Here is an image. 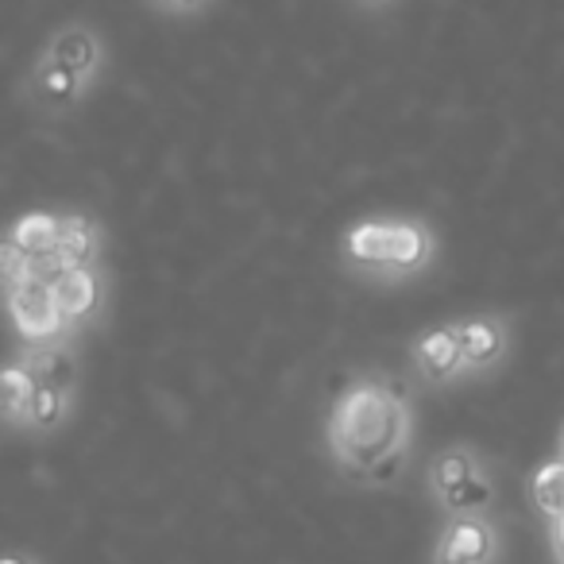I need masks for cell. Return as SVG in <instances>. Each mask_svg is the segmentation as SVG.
Instances as JSON below:
<instances>
[{
    "instance_id": "cell-3",
    "label": "cell",
    "mask_w": 564,
    "mask_h": 564,
    "mask_svg": "<svg viewBox=\"0 0 564 564\" xmlns=\"http://www.w3.org/2000/svg\"><path fill=\"white\" fill-rule=\"evenodd\" d=\"M499 561V530L487 514H456L445 522L433 564H495Z\"/></svg>"
},
{
    "instance_id": "cell-2",
    "label": "cell",
    "mask_w": 564,
    "mask_h": 564,
    "mask_svg": "<svg viewBox=\"0 0 564 564\" xmlns=\"http://www.w3.org/2000/svg\"><path fill=\"white\" fill-rule=\"evenodd\" d=\"M433 228L417 217H379L360 220L345 232V251L340 256L352 267L383 279H406L433 263Z\"/></svg>"
},
{
    "instance_id": "cell-6",
    "label": "cell",
    "mask_w": 564,
    "mask_h": 564,
    "mask_svg": "<svg viewBox=\"0 0 564 564\" xmlns=\"http://www.w3.org/2000/svg\"><path fill=\"white\" fill-rule=\"evenodd\" d=\"M101 256V228L97 220L82 217V213H70L66 217V228H63V240L51 256L35 259V279L40 282H55L58 274L74 271V267H89L97 263Z\"/></svg>"
},
{
    "instance_id": "cell-4",
    "label": "cell",
    "mask_w": 564,
    "mask_h": 564,
    "mask_svg": "<svg viewBox=\"0 0 564 564\" xmlns=\"http://www.w3.org/2000/svg\"><path fill=\"white\" fill-rule=\"evenodd\" d=\"M9 314H12V325H17L20 340H24V345H32V348L66 337L63 314H58L55 294H51V282L32 279L28 286L12 291L9 294Z\"/></svg>"
},
{
    "instance_id": "cell-12",
    "label": "cell",
    "mask_w": 564,
    "mask_h": 564,
    "mask_svg": "<svg viewBox=\"0 0 564 564\" xmlns=\"http://www.w3.org/2000/svg\"><path fill=\"white\" fill-rule=\"evenodd\" d=\"M20 360L28 364V371H32L40 383L58 387V391H74V383H78V360H74V352L63 345V340L35 345L32 352H24Z\"/></svg>"
},
{
    "instance_id": "cell-22",
    "label": "cell",
    "mask_w": 564,
    "mask_h": 564,
    "mask_svg": "<svg viewBox=\"0 0 564 564\" xmlns=\"http://www.w3.org/2000/svg\"><path fill=\"white\" fill-rule=\"evenodd\" d=\"M371 4H387V0H371Z\"/></svg>"
},
{
    "instance_id": "cell-19",
    "label": "cell",
    "mask_w": 564,
    "mask_h": 564,
    "mask_svg": "<svg viewBox=\"0 0 564 564\" xmlns=\"http://www.w3.org/2000/svg\"><path fill=\"white\" fill-rule=\"evenodd\" d=\"M155 9H163V12H197L205 4V0H151Z\"/></svg>"
},
{
    "instance_id": "cell-21",
    "label": "cell",
    "mask_w": 564,
    "mask_h": 564,
    "mask_svg": "<svg viewBox=\"0 0 564 564\" xmlns=\"http://www.w3.org/2000/svg\"><path fill=\"white\" fill-rule=\"evenodd\" d=\"M0 564H35V561H28V556H4Z\"/></svg>"
},
{
    "instance_id": "cell-1",
    "label": "cell",
    "mask_w": 564,
    "mask_h": 564,
    "mask_svg": "<svg viewBox=\"0 0 564 564\" xmlns=\"http://www.w3.org/2000/svg\"><path fill=\"white\" fill-rule=\"evenodd\" d=\"M329 456L352 479H387L410 445L406 387L391 376H356L329 414Z\"/></svg>"
},
{
    "instance_id": "cell-11",
    "label": "cell",
    "mask_w": 564,
    "mask_h": 564,
    "mask_svg": "<svg viewBox=\"0 0 564 564\" xmlns=\"http://www.w3.org/2000/svg\"><path fill=\"white\" fill-rule=\"evenodd\" d=\"M63 228H66V217L63 213H51V209H32L12 225V232L4 240H12L20 251H28L32 259H43L58 248L63 240Z\"/></svg>"
},
{
    "instance_id": "cell-14",
    "label": "cell",
    "mask_w": 564,
    "mask_h": 564,
    "mask_svg": "<svg viewBox=\"0 0 564 564\" xmlns=\"http://www.w3.org/2000/svg\"><path fill=\"white\" fill-rule=\"evenodd\" d=\"M35 394H40V379H35L32 371H28L24 360H17L9 371H4V422L32 430Z\"/></svg>"
},
{
    "instance_id": "cell-7",
    "label": "cell",
    "mask_w": 564,
    "mask_h": 564,
    "mask_svg": "<svg viewBox=\"0 0 564 564\" xmlns=\"http://www.w3.org/2000/svg\"><path fill=\"white\" fill-rule=\"evenodd\" d=\"M417 371L430 383H453L464 376V340L460 325H441V329H425L410 348Z\"/></svg>"
},
{
    "instance_id": "cell-16",
    "label": "cell",
    "mask_w": 564,
    "mask_h": 564,
    "mask_svg": "<svg viewBox=\"0 0 564 564\" xmlns=\"http://www.w3.org/2000/svg\"><path fill=\"white\" fill-rule=\"evenodd\" d=\"M530 495H533V507L556 522L564 518V456L556 460H545L538 471H533V484H530Z\"/></svg>"
},
{
    "instance_id": "cell-13",
    "label": "cell",
    "mask_w": 564,
    "mask_h": 564,
    "mask_svg": "<svg viewBox=\"0 0 564 564\" xmlns=\"http://www.w3.org/2000/svg\"><path fill=\"white\" fill-rule=\"evenodd\" d=\"M479 471H487V464L479 460L471 448L456 445V448H445V453L433 460L430 468V491L433 499H445L448 491H456L460 484H468V479H476Z\"/></svg>"
},
{
    "instance_id": "cell-15",
    "label": "cell",
    "mask_w": 564,
    "mask_h": 564,
    "mask_svg": "<svg viewBox=\"0 0 564 564\" xmlns=\"http://www.w3.org/2000/svg\"><path fill=\"white\" fill-rule=\"evenodd\" d=\"M437 507L445 510L448 518L456 514H487L495 507V479L491 471H479L476 479L460 484L456 491H448L445 499H437Z\"/></svg>"
},
{
    "instance_id": "cell-8",
    "label": "cell",
    "mask_w": 564,
    "mask_h": 564,
    "mask_svg": "<svg viewBox=\"0 0 564 564\" xmlns=\"http://www.w3.org/2000/svg\"><path fill=\"white\" fill-rule=\"evenodd\" d=\"M464 340V376H484V371L499 368L510 345V329L499 314H479L460 322Z\"/></svg>"
},
{
    "instance_id": "cell-5",
    "label": "cell",
    "mask_w": 564,
    "mask_h": 564,
    "mask_svg": "<svg viewBox=\"0 0 564 564\" xmlns=\"http://www.w3.org/2000/svg\"><path fill=\"white\" fill-rule=\"evenodd\" d=\"M105 291H109V282H105V271L97 263L89 267H74V271L58 274L51 282V294H55V306L63 314L66 333H74L78 325L94 322L105 306Z\"/></svg>"
},
{
    "instance_id": "cell-18",
    "label": "cell",
    "mask_w": 564,
    "mask_h": 564,
    "mask_svg": "<svg viewBox=\"0 0 564 564\" xmlns=\"http://www.w3.org/2000/svg\"><path fill=\"white\" fill-rule=\"evenodd\" d=\"M0 267H4V294L20 291L35 279V259L28 251H20L12 240L0 243Z\"/></svg>"
},
{
    "instance_id": "cell-23",
    "label": "cell",
    "mask_w": 564,
    "mask_h": 564,
    "mask_svg": "<svg viewBox=\"0 0 564 564\" xmlns=\"http://www.w3.org/2000/svg\"><path fill=\"white\" fill-rule=\"evenodd\" d=\"M561 456H564V437H561Z\"/></svg>"
},
{
    "instance_id": "cell-17",
    "label": "cell",
    "mask_w": 564,
    "mask_h": 564,
    "mask_svg": "<svg viewBox=\"0 0 564 564\" xmlns=\"http://www.w3.org/2000/svg\"><path fill=\"white\" fill-rule=\"evenodd\" d=\"M66 406H70V391L40 383V394H35V406H32V430H55L66 417Z\"/></svg>"
},
{
    "instance_id": "cell-10",
    "label": "cell",
    "mask_w": 564,
    "mask_h": 564,
    "mask_svg": "<svg viewBox=\"0 0 564 564\" xmlns=\"http://www.w3.org/2000/svg\"><path fill=\"white\" fill-rule=\"evenodd\" d=\"M32 97L40 105H47L51 112H66V109H74V105L86 97V82L78 78V74L70 70V66H63V63H55V58H47V55H40L35 58V66H32Z\"/></svg>"
},
{
    "instance_id": "cell-9",
    "label": "cell",
    "mask_w": 564,
    "mask_h": 564,
    "mask_svg": "<svg viewBox=\"0 0 564 564\" xmlns=\"http://www.w3.org/2000/svg\"><path fill=\"white\" fill-rule=\"evenodd\" d=\"M40 55H47V58H55V63L70 66V70L78 74V78L86 82V86H94L97 74H101V66H105L101 40H97V32H94V28H86V24H66V28H58V32L51 35L47 47H43Z\"/></svg>"
},
{
    "instance_id": "cell-20",
    "label": "cell",
    "mask_w": 564,
    "mask_h": 564,
    "mask_svg": "<svg viewBox=\"0 0 564 564\" xmlns=\"http://www.w3.org/2000/svg\"><path fill=\"white\" fill-rule=\"evenodd\" d=\"M553 525V545H556V556H561V564H564V518H556V522H549Z\"/></svg>"
}]
</instances>
